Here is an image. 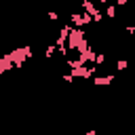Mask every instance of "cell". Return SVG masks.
<instances>
[{
    "label": "cell",
    "instance_id": "obj_1",
    "mask_svg": "<svg viewBox=\"0 0 135 135\" xmlns=\"http://www.w3.org/2000/svg\"><path fill=\"white\" fill-rule=\"evenodd\" d=\"M70 23L76 25V27L89 25V23H93V15H89L86 11H84V13H72V15H70Z\"/></svg>",
    "mask_w": 135,
    "mask_h": 135
},
{
    "label": "cell",
    "instance_id": "obj_2",
    "mask_svg": "<svg viewBox=\"0 0 135 135\" xmlns=\"http://www.w3.org/2000/svg\"><path fill=\"white\" fill-rule=\"evenodd\" d=\"M11 68H15V61H13V57L6 53V55L0 57V72H8Z\"/></svg>",
    "mask_w": 135,
    "mask_h": 135
},
{
    "label": "cell",
    "instance_id": "obj_3",
    "mask_svg": "<svg viewBox=\"0 0 135 135\" xmlns=\"http://www.w3.org/2000/svg\"><path fill=\"white\" fill-rule=\"evenodd\" d=\"M112 80H114L112 74H108V76H95V84H110Z\"/></svg>",
    "mask_w": 135,
    "mask_h": 135
},
{
    "label": "cell",
    "instance_id": "obj_4",
    "mask_svg": "<svg viewBox=\"0 0 135 135\" xmlns=\"http://www.w3.org/2000/svg\"><path fill=\"white\" fill-rule=\"evenodd\" d=\"M105 15H108V17H116V6H114V4H110V6L105 8Z\"/></svg>",
    "mask_w": 135,
    "mask_h": 135
},
{
    "label": "cell",
    "instance_id": "obj_5",
    "mask_svg": "<svg viewBox=\"0 0 135 135\" xmlns=\"http://www.w3.org/2000/svg\"><path fill=\"white\" fill-rule=\"evenodd\" d=\"M95 63H97V65L105 63V55H103V53H97V57H95Z\"/></svg>",
    "mask_w": 135,
    "mask_h": 135
},
{
    "label": "cell",
    "instance_id": "obj_6",
    "mask_svg": "<svg viewBox=\"0 0 135 135\" xmlns=\"http://www.w3.org/2000/svg\"><path fill=\"white\" fill-rule=\"evenodd\" d=\"M127 65H129V61H127V59H120V61H116V68H118V70H124Z\"/></svg>",
    "mask_w": 135,
    "mask_h": 135
},
{
    "label": "cell",
    "instance_id": "obj_7",
    "mask_svg": "<svg viewBox=\"0 0 135 135\" xmlns=\"http://www.w3.org/2000/svg\"><path fill=\"white\" fill-rule=\"evenodd\" d=\"M49 19H51V21H57V19H59V15H57L55 11H51V13H49Z\"/></svg>",
    "mask_w": 135,
    "mask_h": 135
},
{
    "label": "cell",
    "instance_id": "obj_8",
    "mask_svg": "<svg viewBox=\"0 0 135 135\" xmlns=\"http://www.w3.org/2000/svg\"><path fill=\"white\" fill-rule=\"evenodd\" d=\"M124 30H127V32H129V34H133V36H135V25H127V27H124Z\"/></svg>",
    "mask_w": 135,
    "mask_h": 135
},
{
    "label": "cell",
    "instance_id": "obj_9",
    "mask_svg": "<svg viewBox=\"0 0 135 135\" xmlns=\"http://www.w3.org/2000/svg\"><path fill=\"white\" fill-rule=\"evenodd\" d=\"M127 2H129V0H116V6H124Z\"/></svg>",
    "mask_w": 135,
    "mask_h": 135
},
{
    "label": "cell",
    "instance_id": "obj_10",
    "mask_svg": "<svg viewBox=\"0 0 135 135\" xmlns=\"http://www.w3.org/2000/svg\"><path fill=\"white\" fill-rule=\"evenodd\" d=\"M99 2H101V4H108V0H99Z\"/></svg>",
    "mask_w": 135,
    "mask_h": 135
},
{
    "label": "cell",
    "instance_id": "obj_11",
    "mask_svg": "<svg viewBox=\"0 0 135 135\" xmlns=\"http://www.w3.org/2000/svg\"><path fill=\"white\" fill-rule=\"evenodd\" d=\"M133 44H135V36H133Z\"/></svg>",
    "mask_w": 135,
    "mask_h": 135
}]
</instances>
